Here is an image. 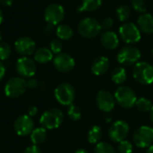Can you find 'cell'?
<instances>
[{"label": "cell", "instance_id": "6da1fadb", "mask_svg": "<svg viewBox=\"0 0 153 153\" xmlns=\"http://www.w3.org/2000/svg\"><path fill=\"white\" fill-rule=\"evenodd\" d=\"M134 79L142 85L153 83V66L148 62H138L132 69Z\"/></svg>", "mask_w": 153, "mask_h": 153}, {"label": "cell", "instance_id": "7a4b0ae2", "mask_svg": "<svg viewBox=\"0 0 153 153\" xmlns=\"http://www.w3.org/2000/svg\"><path fill=\"white\" fill-rule=\"evenodd\" d=\"M102 30L100 23L91 17H87L82 19L78 25L79 33L87 39H94L99 35Z\"/></svg>", "mask_w": 153, "mask_h": 153}, {"label": "cell", "instance_id": "3957f363", "mask_svg": "<svg viewBox=\"0 0 153 153\" xmlns=\"http://www.w3.org/2000/svg\"><path fill=\"white\" fill-rule=\"evenodd\" d=\"M140 51L137 47L133 45H126L118 52L117 59L121 65L129 67L137 64L140 59Z\"/></svg>", "mask_w": 153, "mask_h": 153}, {"label": "cell", "instance_id": "277c9868", "mask_svg": "<svg viewBox=\"0 0 153 153\" xmlns=\"http://www.w3.org/2000/svg\"><path fill=\"white\" fill-rule=\"evenodd\" d=\"M64 119L63 113L58 108H51L45 111L41 118L40 123L45 129H56L62 123Z\"/></svg>", "mask_w": 153, "mask_h": 153}, {"label": "cell", "instance_id": "5b68a950", "mask_svg": "<svg viewBox=\"0 0 153 153\" xmlns=\"http://www.w3.org/2000/svg\"><path fill=\"white\" fill-rule=\"evenodd\" d=\"M114 98L117 104L123 108H131L135 105L137 102V97L135 92L129 87H119L115 93Z\"/></svg>", "mask_w": 153, "mask_h": 153}, {"label": "cell", "instance_id": "8992f818", "mask_svg": "<svg viewBox=\"0 0 153 153\" xmlns=\"http://www.w3.org/2000/svg\"><path fill=\"white\" fill-rule=\"evenodd\" d=\"M27 88L26 80L19 76L10 79L5 86V94L10 98H18L23 96Z\"/></svg>", "mask_w": 153, "mask_h": 153}, {"label": "cell", "instance_id": "52a82bcc", "mask_svg": "<svg viewBox=\"0 0 153 153\" xmlns=\"http://www.w3.org/2000/svg\"><path fill=\"white\" fill-rule=\"evenodd\" d=\"M56 100L62 105H70L76 97V91L72 85L68 83H61L54 91Z\"/></svg>", "mask_w": 153, "mask_h": 153}, {"label": "cell", "instance_id": "ba28073f", "mask_svg": "<svg viewBox=\"0 0 153 153\" xmlns=\"http://www.w3.org/2000/svg\"><path fill=\"white\" fill-rule=\"evenodd\" d=\"M119 33L123 41L130 45L140 42L141 35L140 31L133 23H124L119 28Z\"/></svg>", "mask_w": 153, "mask_h": 153}, {"label": "cell", "instance_id": "9c48e42d", "mask_svg": "<svg viewBox=\"0 0 153 153\" xmlns=\"http://www.w3.org/2000/svg\"><path fill=\"white\" fill-rule=\"evenodd\" d=\"M133 141L139 148H149L153 143V128L140 126L133 133Z\"/></svg>", "mask_w": 153, "mask_h": 153}, {"label": "cell", "instance_id": "30bf717a", "mask_svg": "<svg viewBox=\"0 0 153 153\" xmlns=\"http://www.w3.org/2000/svg\"><path fill=\"white\" fill-rule=\"evenodd\" d=\"M65 16V10L59 4H51L44 10V19L47 24L57 25L60 24Z\"/></svg>", "mask_w": 153, "mask_h": 153}, {"label": "cell", "instance_id": "8fae6325", "mask_svg": "<svg viewBox=\"0 0 153 153\" xmlns=\"http://www.w3.org/2000/svg\"><path fill=\"white\" fill-rule=\"evenodd\" d=\"M130 131L129 124L123 120H118L114 122L109 128V137L114 142H121L124 140Z\"/></svg>", "mask_w": 153, "mask_h": 153}, {"label": "cell", "instance_id": "7c38bea8", "mask_svg": "<svg viewBox=\"0 0 153 153\" xmlns=\"http://www.w3.org/2000/svg\"><path fill=\"white\" fill-rule=\"evenodd\" d=\"M16 68L20 76L30 79L36 72V64L33 59L28 57H22L17 59Z\"/></svg>", "mask_w": 153, "mask_h": 153}, {"label": "cell", "instance_id": "4fadbf2b", "mask_svg": "<svg viewBox=\"0 0 153 153\" xmlns=\"http://www.w3.org/2000/svg\"><path fill=\"white\" fill-rule=\"evenodd\" d=\"M96 102L98 108L105 113H110L115 106L114 97L106 90H100L97 93Z\"/></svg>", "mask_w": 153, "mask_h": 153}, {"label": "cell", "instance_id": "5bb4252c", "mask_svg": "<svg viewBox=\"0 0 153 153\" xmlns=\"http://www.w3.org/2000/svg\"><path fill=\"white\" fill-rule=\"evenodd\" d=\"M74 58L68 53H59L56 55L53 59V65L57 70L62 73H67L71 71L75 67Z\"/></svg>", "mask_w": 153, "mask_h": 153}, {"label": "cell", "instance_id": "9a60e30c", "mask_svg": "<svg viewBox=\"0 0 153 153\" xmlns=\"http://www.w3.org/2000/svg\"><path fill=\"white\" fill-rule=\"evenodd\" d=\"M33 120L29 115H21L19 116L15 123L14 128L16 132L20 136H26L33 131Z\"/></svg>", "mask_w": 153, "mask_h": 153}, {"label": "cell", "instance_id": "2e32d148", "mask_svg": "<svg viewBox=\"0 0 153 153\" xmlns=\"http://www.w3.org/2000/svg\"><path fill=\"white\" fill-rule=\"evenodd\" d=\"M36 44L33 39L30 37H21L17 39L15 42L16 51L23 55L24 57H27L35 52Z\"/></svg>", "mask_w": 153, "mask_h": 153}, {"label": "cell", "instance_id": "e0dca14e", "mask_svg": "<svg viewBox=\"0 0 153 153\" xmlns=\"http://www.w3.org/2000/svg\"><path fill=\"white\" fill-rule=\"evenodd\" d=\"M100 42L103 47L108 50H114L119 45L118 35L113 31H105L101 34Z\"/></svg>", "mask_w": 153, "mask_h": 153}, {"label": "cell", "instance_id": "ac0fdd59", "mask_svg": "<svg viewBox=\"0 0 153 153\" xmlns=\"http://www.w3.org/2000/svg\"><path fill=\"white\" fill-rule=\"evenodd\" d=\"M110 62L108 58L105 56H100L95 59L91 65V71L96 76H101L107 72L109 69Z\"/></svg>", "mask_w": 153, "mask_h": 153}, {"label": "cell", "instance_id": "d6986e66", "mask_svg": "<svg viewBox=\"0 0 153 153\" xmlns=\"http://www.w3.org/2000/svg\"><path fill=\"white\" fill-rule=\"evenodd\" d=\"M138 26L140 31L147 34L153 33V16L150 14H142L138 18Z\"/></svg>", "mask_w": 153, "mask_h": 153}, {"label": "cell", "instance_id": "ffe728a7", "mask_svg": "<svg viewBox=\"0 0 153 153\" xmlns=\"http://www.w3.org/2000/svg\"><path fill=\"white\" fill-rule=\"evenodd\" d=\"M53 59V53L52 51L45 47L39 48L34 52V60L38 63L44 64L49 61H51Z\"/></svg>", "mask_w": 153, "mask_h": 153}, {"label": "cell", "instance_id": "44dd1931", "mask_svg": "<svg viewBox=\"0 0 153 153\" xmlns=\"http://www.w3.org/2000/svg\"><path fill=\"white\" fill-rule=\"evenodd\" d=\"M102 2L103 0H82L81 6L78 8V12L79 13H81L83 11L94 12L101 7Z\"/></svg>", "mask_w": 153, "mask_h": 153}, {"label": "cell", "instance_id": "7402d4cb", "mask_svg": "<svg viewBox=\"0 0 153 153\" xmlns=\"http://www.w3.org/2000/svg\"><path fill=\"white\" fill-rule=\"evenodd\" d=\"M127 79L126 70L123 67H116L111 73V79L114 83L120 85L123 84Z\"/></svg>", "mask_w": 153, "mask_h": 153}, {"label": "cell", "instance_id": "603a6c76", "mask_svg": "<svg viewBox=\"0 0 153 153\" xmlns=\"http://www.w3.org/2000/svg\"><path fill=\"white\" fill-rule=\"evenodd\" d=\"M47 139V131L43 127L34 129L31 133V140L34 145L43 143Z\"/></svg>", "mask_w": 153, "mask_h": 153}, {"label": "cell", "instance_id": "cb8c5ba5", "mask_svg": "<svg viewBox=\"0 0 153 153\" xmlns=\"http://www.w3.org/2000/svg\"><path fill=\"white\" fill-rule=\"evenodd\" d=\"M56 34L59 40L68 41L73 37V30L68 25H59L56 29Z\"/></svg>", "mask_w": 153, "mask_h": 153}, {"label": "cell", "instance_id": "d4e9b609", "mask_svg": "<svg viewBox=\"0 0 153 153\" xmlns=\"http://www.w3.org/2000/svg\"><path fill=\"white\" fill-rule=\"evenodd\" d=\"M102 135H103V133H102L101 128L97 125H95L89 130L88 134V140L92 144L99 143L98 141L101 140Z\"/></svg>", "mask_w": 153, "mask_h": 153}, {"label": "cell", "instance_id": "484cf974", "mask_svg": "<svg viewBox=\"0 0 153 153\" xmlns=\"http://www.w3.org/2000/svg\"><path fill=\"white\" fill-rule=\"evenodd\" d=\"M116 15L121 22H125L131 17V8L127 5H121L116 9Z\"/></svg>", "mask_w": 153, "mask_h": 153}, {"label": "cell", "instance_id": "4316f807", "mask_svg": "<svg viewBox=\"0 0 153 153\" xmlns=\"http://www.w3.org/2000/svg\"><path fill=\"white\" fill-rule=\"evenodd\" d=\"M135 106L137 107V109L140 112L146 113V112H150V110L153 107L152 102L147 98L141 97L137 99V102L135 104Z\"/></svg>", "mask_w": 153, "mask_h": 153}, {"label": "cell", "instance_id": "83f0119b", "mask_svg": "<svg viewBox=\"0 0 153 153\" xmlns=\"http://www.w3.org/2000/svg\"><path fill=\"white\" fill-rule=\"evenodd\" d=\"M95 153H115V149L107 142H99L95 147Z\"/></svg>", "mask_w": 153, "mask_h": 153}, {"label": "cell", "instance_id": "f1b7e54d", "mask_svg": "<svg viewBox=\"0 0 153 153\" xmlns=\"http://www.w3.org/2000/svg\"><path fill=\"white\" fill-rule=\"evenodd\" d=\"M68 116L73 121H79L81 118V112L79 108L76 105L72 104L68 106Z\"/></svg>", "mask_w": 153, "mask_h": 153}, {"label": "cell", "instance_id": "f546056e", "mask_svg": "<svg viewBox=\"0 0 153 153\" xmlns=\"http://www.w3.org/2000/svg\"><path fill=\"white\" fill-rule=\"evenodd\" d=\"M11 55V47L8 43L0 42V60H6Z\"/></svg>", "mask_w": 153, "mask_h": 153}, {"label": "cell", "instance_id": "4dcf8cb0", "mask_svg": "<svg viewBox=\"0 0 153 153\" xmlns=\"http://www.w3.org/2000/svg\"><path fill=\"white\" fill-rule=\"evenodd\" d=\"M131 7L138 13L145 14L147 10L146 3L144 0H131Z\"/></svg>", "mask_w": 153, "mask_h": 153}, {"label": "cell", "instance_id": "1f68e13d", "mask_svg": "<svg viewBox=\"0 0 153 153\" xmlns=\"http://www.w3.org/2000/svg\"><path fill=\"white\" fill-rule=\"evenodd\" d=\"M117 149L119 153H132V145L128 140H123L119 142Z\"/></svg>", "mask_w": 153, "mask_h": 153}, {"label": "cell", "instance_id": "d6a6232c", "mask_svg": "<svg viewBox=\"0 0 153 153\" xmlns=\"http://www.w3.org/2000/svg\"><path fill=\"white\" fill-rule=\"evenodd\" d=\"M50 50L52 51V53H55V54H59L61 53V51H62V48H63V45H62V42L59 40V39H54L50 43Z\"/></svg>", "mask_w": 153, "mask_h": 153}, {"label": "cell", "instance_id": "836d02e7", "mask_svg": "<svg viewBox=\"0 0 153 153\" xmlns=\"http://www.w3.org/2000/svg\"><path fill=\"white\" fill-rule=\"evenodd\" d=\"M100 25H101V26H102L103 29H105L106 31H110V29L114 25V20H113L112 17H105L101 21Z\"/></svg>", "mask_w": 153, "mask_h": 153}, {"label": "cell", "instance_id": "e575fe53", "mask_svg": "<svg viewBox=\"0 0 153 153\" xmlns=\"http://www.w3.org/2000/svg\"><path fill=\"white\" fill-rule=\"evenodd\" d=\"M24 153H42V150L37 145H32L26 148Z\"/></svg>", "mask_w": 153, "mask_h": 153}, {"label": "cell", "instance_id": "d590c367", "mask_svg": "<svg viewBox=\"0 0 153 153\" xmlns=\"http://www.w3.org/2000/svg\"><path fill=\"white\" fill-rule=\"evenodd\" d=\"M54 31V25H50V24H47L44 28H43V33L46 35V36H49L51 35Z\"/></svg>", "mask_w": 153, "mask_h": 153}, {"label": "cell", "instance_id": "8d00e7d4", "mask_svg": "<svg viewBox=\"0 0 153 153\" xmlns=\"http://www.w3.org/2000/svg\"><path fill=\"white\" fill-rule=\"evenodd\" d=\"M26 85H27V88H31V89H33V88H36L38 87V82L35 79H32L30 78L27 81H26Z\"/></svg>", "mask_w": 153, "mask_h": 153}, {"label": "cell", "instance_id": "74e56055", "mask_svg": "<svg viewBox=\"0 0 153 153\" xmlns=\"http://www.w3.org/2000/svg\"><path fill=\"white\" fill-rule=\"evenodd\" d=\"M37 113H38V109H37L36 106L32 105V106L29 107V109H28V114H29V116H31V117L35 116L37 114Z\"/></svg>", "mask_w": 153, "mask_h": 153}, {"label": "cell", "instance_id": "f35d334b", "mask_svg": "<svg viewBox=\"0 0 153 153\" xmlns=\"http://www.w3.org/2000/svg\"><path fill=\"white\" fill-rule=\"evenodd\" d=\"M6 74V68L4 66V64L0 60V81L2 80V79L4 78V76Z\"/></svg>", "mask_w": 153, "mask_h": 153}, {"label": "cell", "instance_id": "ab89813d", "mask_svg": "<svg viewBox=\"0 0 153 153\" xmlns=\"http://www.w3.org/2000/svg\"><path fill=\"white\" fill-rule=\"evenodd\" d=\"M0 4L5 7H10L13 4V0H0Z\"/></svg>", "mask_w": 153, "mask_h": 153}, {"label": "cell", "instance_id": "60d3db41", "mask_svg": "<svg viewBox=\"0 0 153 153\" xmlns=\"http://www.w3.org/2000/svg\"><path fill=\"white\" fill-rule=\"evenodd\" d=\"M75 153H88V150L85 149H79Z\"/></svg>", "mask_w": 153, "mask_h": 153}, {"label": "cell", "instance_id": "b9f144b4", "mask_svg": "<svg viewBox=\"0 0 153 153\" xmlns=\"http://www.w3.org/2000/svg\"><path fill=\"white\" fill-rule=\"evenodd\" d=\"M146 153H153V145H151L150 147H149V148H148V149H147Z\"/></svg>", "mask_w": 153, "mask_h": 153}, {"label": "cell", "instance_id": "7bdbcfd3", "mask_svg": "<svg viewBox=\"0 0 153 153\" xmlns=\"http://www.w3.org/2000/svg\"><path fill=\"white\" fill-rule=\"evenodd\" d=\"M149 117H150L151 122L153 123V107H152V109H151L150 112H149Z\"/></svg>", "mask_w": 153, "mask_h": 153}, {"label": "cell", "instance_id": "ee69618b", "mask_svg": "<svg viewBox=\"0 0 153 153\" xmlns=\"http://www.w3.org/2000/svg\"><path fill=\"white\" fill-rule=\"evenodd\" d=\"M3 22V13H2V10L0 9V25L2 24Z\"/></svg>", "mask_w": 153, "mask_h": 153}, {"label": "cell", "instance_id": "f6af8a7d", "mask_svg": "<svg viewBox=\"0 0 153 153\" xmlns=\"http://www.w3.org/2000/svg\"><path fill=\"white\" fill-rule=\"evenodd\" d=\"M2 38H3V35H2L1 31H0V42H1V41H2Z\"/></svg>", "mask_w": 153, "mask_h": 153}, {"label": "cell", "instance_id": "bcb514c9", "mask_svg": "<svg viewBox=\"0 0 153 153\" xmlns=\"http://www.w3.org/2000/svg\"><path fill=\"white\" fill-rule=\"evenodd\" d=\"M151 56H152V59H153V49L151 50Z\"/></svg>", "mask_w": 153, "mask_h": 153}]
</instances>
